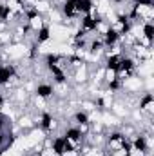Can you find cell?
Listing matches in <instances>:
<instances>
[{"instance_id":"17","label":"cell","mask_w":154,"mask_h":156,"mask_svg":"<svg viewBox=\"0 0 154 156\" xmlns=\"http://www.w3.org/2000/svg\"><path fill=\"white\" fill-rule=\"evenodd\" d=\"M102 47H103V42H102V40H93V42H91V51H93V53L102 51Z\"/></svg>"},{"instance_id":"8","label":"cell","mask_w":154,"mask_h":156,"mask_svg":"<svg viewBox=\"0 0 154 156\" xmlns=\"http://www.w3.org/2000/svg\"><path fill=\"white\" fill-rule=\"evenodd\" d=\"M53 93H54V87L51 83H38V87H37L38 98H51Z\"/></svg>"},{"instance_id":"18","label":"cell","mask_w":154,"mask_h":156,"mask_svg":"<svg viewBox=\"0 0 154 156\" xmlns=\"http://www.w3.org/2000/svg\"><path fill=\"white\" fill-rule=\"evenodd\" d=\"M2 105H4V96L0 94V107H2Z\"/></svg>"},{"instance_id":"16","label":"cell","mask_w":154,"mask_h":156,"mask_svg":"<svg viewBox=\"0 0 154 156\" xmlns=\"http://www.w3.org/2000/svg\"><path fill=\"white\" fill-rule=\"evenodd\" d=\"M75 120H76L78 125H87L89 123V115L85 111H78V113H75Z\"/></svg>"},{"instance_id":"13","label":"cell","mask_w":154,"mask_h":156,"mask_svg":"<svg viewBox=\"0 0 154 156\" xmlns=\"http://www.w3.org/2000/svg\"><path fill=\"white\" fill-rule=\"evenodd\" d=\"M120 55H111V56H107V60H105V67H107V71H113L116 73V69H118V64H120Z\"/></svg>"},{"instance_id":"19","label":"cell","mask_w":154,"mask_h":156,"mask_svg":"<svg viewBox=\"0 0 154 156\" xmlns=\"http://www.w3.org/2000/svg\"><path fill=\"white\" fill-rule=\"evenodd\" d=\"M0 67H2V64H0Z\"/></svg>"},{"instance_id":"6","label":"cell","mask_w":154,"mask_h":156,"mask_svg":"<svg viewBox=\"0 0 154 156\" xmlns=\"http://www.w3.org/2000/svg\"><path fill=\"white\" fill-rule=\"evenodd\" d=\"M15 73H16L15 66H2V67H0V85L7 83L11 78L15 76Z\"/></svg>"},{"instance_id":"3","label":"cell","mask_w":154,"mask_h":156,"mask_svg":"<svg viewBox=\"0 0 154 156\" xmlns=\"http://www.w3.org/2000/svg\"><path fill=\"white\" fill-rule=\"evenodd\" d=\"M64 138L65 140H69L71 144H80L82 142V138H83V133H82V129L80 127H69V129H65V133H64Z\"/></svg>"},{"instance_id":"12","label":"cell","mask_w":154,"mask_h":156,"mask_svg":"<svg viewBox=\"0 0 154 156\" xmlns=\"http://www.w3.org/2000/svg\"><path fill=\"white\" fill-rule=\"evenodd\" d=\"M142 35H143L145 40L152 42V38H154V24L152 22H143V26H142Z\"/></svg>"},{"instance_id":"7","label":"cell","mask_w":154,"mask_h":156,"mask_svg":"<svg viewBox=\"0 0 154 156\" xmlns=\"http://www.w3.org/2000/svg\"><path fill=\"white\" fill-rule=\"evenodd\" d=\"M62 11H64V15H65V16H69V18L76 16V15H78L76 0H64V4H62Z\"/></svg>"},{"instance_id":"10","label":"cell","mask_w":154,"mask_h":156,"mask_svg":"<svg viewBox=\"0 0 154 156\" xmlns=\"http://www.w3.org/2000/svg\"><path fill=\"white\" fill-rule=\"evenodd\" d=\"M51 38V29L47 26H42L40 29H37V44H44Z\"/></svg>"},{"instance_id":"2","label":"cell","mask_w":154,"mask_h":156,"mask_svg":"<svg viewBox=\"0 0 154 156\" xmlns=\"http://www.w3.org/2000/svg\"><path fill=\"white\" fill-rule=\"evenodd\" d=\"M134 67H136V64H134L132 58L121 56V58H120V64H118V69H116V75H125V76H129V75L134 71Z\"/></svg>"},{"instance_id":"1","label":"cell","mask_w":154,"mask_h":156,"mask_svg":"<svg viewBox=\"0 0 154 156\" xmlns=\"http://www.w3.org/2000/svg\"><path fill=\"white\" fill-rule=\"evenodd\" d=\"M100 18L98 16H93L91 13L89 15H83V18H82V31L83 33H91V31H96L98 27H100Z\"/></svg>"},{"instance_id":"9","label":"cell","mask_w":154,"mask_h":156,"mask_svg":"<svg viewBox=\"0 0 154 156\" xmlns=\"http://www.w3.org/2000/svg\"><path fill=\"white\" fill-rule=\"evenodd\" d=\"M94 7V2L93 0H76V11L82 15H89Z\"/></svg>"},{"instance_id":"4","label":"cell","mask_w":154,"mask_h":156,"mask_svg":"<svg viewBox=\"0 0 154 156\" xmlns=\"http://www.w3.org/2000/svg\"><path fill=\"white\" fill-rule=\"evenodd\" d=\"M118 40H120V33L116 31L114 27H109V29H105V33H103V38H102V42H103V45H105V47H111V45H114Z\"/></svg>"},{"instance_id":"5","label":"cell","mask_w":154,"mask_h":156,"mask_svg":"<svg viewBox=\"0 0 154 156\" xmlns=\"http://www.w3.org/2000/svg\"><path fill=\"white\" fill-rule=\"evenodd\" d=\"M132 145V151H136V153H143V154H147L149 153V144H147V136H136L134 138V142L131 144Z\"/></svg>"},{"instance_id":"11","label":"cell","mask_w":154,"mask_h":156,"mask_svg":"<svg viewBox=\"0 0 154 156\" xmlns=\"http://www.w3.org/2000/svg\"><path fill=\"white\" fill-rule=\"evenodd\" d=\"M152 104H154L152 93H145V94H143V98L140 100V109H142V111H151Z\"/></svg>"},{"instance_id":"15","label":"cell","mask_w":154,"mask_h":156,"mask_svg":"<svg viewBox=\"0 0 154 156\" xmlns=\"http://www.w3.org/2000/svg\"><path fill=\"white\" fill-rule=\"evenodd\" d=\"M62 60H64V56H60V55H53V53H49V55L45 56V64H47V67H49V66H60Z\"/></svg>"},{"instance_id":"14","label":"cell","mask_w":154,"mask_h":156,"mask_svg":"<svg viewBox=\"0 0 154 156\" xmlns=\"http://www.w3.org/2000/svg\"><path fill=\"white\" fill-rule=\"evenodd\" d=\"M53 115H49V113H44L42 118H40V127L44 129V131H49V129H53Z\"/></svg>"}]
</instances>
